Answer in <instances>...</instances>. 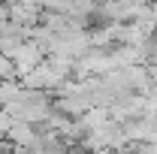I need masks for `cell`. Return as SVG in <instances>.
I'll list each match as a JSON object with an SVG mask.
<instances>
[{"label":"cell","instance_id":"1","mask_svg":"<svg viewBox=\"0 0 157 154\" xmlns=\"http://www.w3.org/2000/svg\"><path fill=\"white\" fill-rule=\"evenodd\" d=\"M9 58H12V67H15V76L21 79V76H27V73H30V70H33L45 55H42V48H39L33 39H24Z\"/></svg>","mask_w":157,"mask_h":154},{"label":"cell","instance_id":"2","mask_svg":"<svg viewBox=\"0 0 157 154\" xmlns=\"http://www.w3.org/2000/svg\"><path fill=\"white\" fill-rule=\"evenodd\" d=\"M76 121H78V127H82V133H91V130H97V127H103L109 121V109L106 106H88Z\"/></svg>","mask_w":157,"mask_h":154},{"label":"cell","instance_id":"3","mask_svg":"<svg viewBox=\"0 0 157 154\" xmlns=\"http://www.w3.org/2000/svg\"><path fill=\"white\" fill-rule=\"evenodd\" d=\"M9 79H18L15 76V67H12V58L0 52V82H9Z\"/></svg>","mask_w":157,"mask_h":154}]
</instances>
